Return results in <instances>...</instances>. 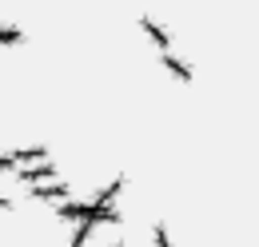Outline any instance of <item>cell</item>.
<instances>
[{"mask_svg": "<svg viewBox=\"0 0 259 247\" xmlns=\"http://www.w3.org/2000/svg\"><path fill=\"white\" fill-rule=\"evenodd\" d=\"M32 195H36V199H68L72 187H68V184H36Z\"/></svg>", "mask_w": 259, "mask_h": 247, "instance_id": "cell-2", "label": "cell"}, {"mask_svg": "<svg viewBox=\"0 0 259 247\" xmlns=\"http://www.w3.org/2000/svg\"><path fill=\"white\" fill-rule=\"evenodd\" d=\"M40 180H56V163L44 159L40 168H20V184H40Z\"/></svg>", "mask_w": 259, "mask_h": 247, "instance_id": "cell-1", "label": "cell"}, {"mask_svg": "<svg viewBox=\"0 0 259 247\" xmlns=\"http://www.w3.org/2000/svg\"><path fill=\"white\" fill-rule=\"evenodd\" d=\"M163 68H167V72H171V76H176V80H184V84H192V68H188V64L184 60H176V56H171V52H167V48H163Z\"/></svg>", "mask_w": 259, "mask_h": 247, "instance_id": "cell-3", "label": "cell"}, {"mask_svg": "<svg viewBox=\"0 0 259 247\" xmlns=\"http://www.w3.org/2000/svg\"><path fill=\"white\" fill-rule=\"evenodd\" d=\"M28 159H48V148H24V152L16 148L12 152V163H28Z\"/></svg>", "mask_w": 259, "mask_h": 247, "instance_id": "cell-5", "label": "cell"}, {"mask_svg": "<svg viewBox=\"0 0 259 247\" xmlns=\"http://www.w3.org/2000/svg\"><path fill=\"white\" fill-rule=\"evenodd\" d=\"M140 28H144L148 36H152V40H156V44H160V52H163V48H171V36H167V32H163L160 24L152 20V16H144V20H140Z\"/></svg>", "mask_w": 259, "mask_h": 247, "instance_id": "cell-4", "label": "cell"}, {"mask_svg": "<svg viewBox=\"0 0 259 247\" xmlns=\"http://www.w3.org/2000/svg\"><path fill=\"white\" fill-rule=\"evenodd\" d=\"M0 208H4V212H8V208H12V199H4V195H0Z\"/></svg>", "mask_w": 259, "mask_h": 247, "instance_id": "cell-7", "label": "cell"}, {"mask_svg": "<svg viewBox=\"0 0 259 247\" xmlns=\"http://www.w3.org/2000/svg\"><path fill=\"white\" fill-rule=\"evenodd\" d=\"M0 44H24V32L20 28H0Z\"/></svg>", "mask_w": 259, "mask_h": 247, "instance_id": "cell-6", "label": "cell"}]
</instances>
